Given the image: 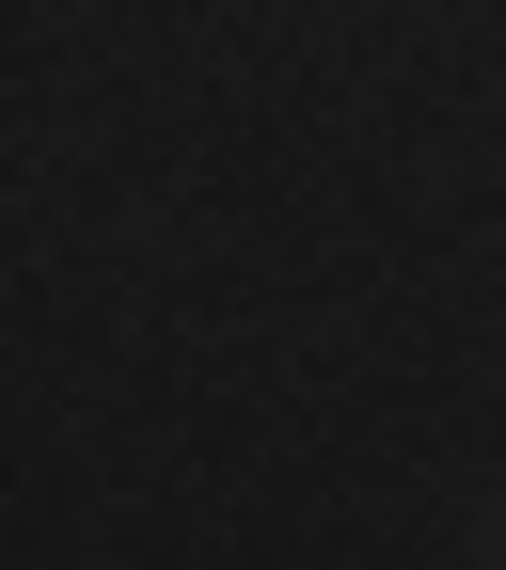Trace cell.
Here are the masks:
<instances>
[{
    "mask_svg": "<svg viewBox=\"0 0 506 570\" xmlns=\"http://www.w3.org/2000/svg\"><path fill=\"white\" fill-rule=\"evenodd\" d=\"M490 554H506V508H490Z\"/></svg>",
    "mask_w": 506,
    "mask_h": 570,
    "instance_id": "cell-1",
    "label": "cell"
}]
</instances>
